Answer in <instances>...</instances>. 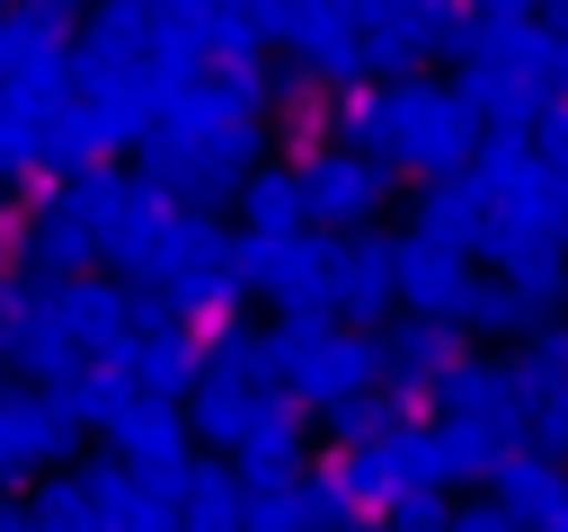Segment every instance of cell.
Wrapping results in <instances>:
<instances>
[{
	"mask_svg": "<svg viewBox=\"0 0 568 532\" xmlns=\"http://www.w3.org/2000/svg\"><path fill=\"white\" fill-rule=\"evenodd\" d=\"M275 328H284V319H275ZM382 372H390V337H373V328L355 319V328L293 337V372H284V390H293L302 408H328V399L382 390Z\"/></svg>",
	"mask_w": 568,
	"mask_h": 532,
	"instance_id": "1",
	"label": "cell"
},
{
	"mask_svg": "<svg viewBox=\"0 0 568 532\" xmlns=\"http://www.w3.org/2000/svg\"><path fill=\"white\" fill-rule=\"evenodd\" d=\"M80 434H89V417L71 408V390H36V381L18 390V381H0V479L71 461Z\"/></svg>",
	"mask_w": 568,
	"mask_h": 532,
	"instance_id": "2",
	"label": "cell"
},
{
	"mask_svg": "<svg viewBox=\"0 0 568 532\" xmlns=\"http://www.w3.org/2000/svg\"><path fill=\"white\" fill-rule=\"evenodd\" d=\"M106 452H124L151 488H178L186 497V470H195V426L178 399H133L115 426H106Z\"/></svg>",
	"mask_w": 568,
	"mask_h": 532,
	"instance_id": "3",
	"label": "cell"
},
{
	"mask_svg": "<svg viewBox=\"0 0 568 532\" xmlns=\"http://www.w3.org/2000/svg\"><path fill=\"white\" fill-rule=\"evenodd\" d=\"M240 266H248V284H257L266 301L337 293V284H328V275H337V248L311 239V231H248V239H240Z\"/></svg>",
	"mask_w": 568,
	"mask_h": 532,
	"instance_id": "4",
	"label": "cell"
},
{
	"mask_svg": "<svg viewBox=\"0 0 568 532\" xmlns=\"http://www.w3.org/2000/svg\"><path fill=\"white\" fill-rule=\"evenodd\" d=\"M470 364V346H462V319H435V310H417L399 337H390V372H382V390H399V399H444V381Z\"/></svg>",
	"mask_w": 568,
	"mask_h": 532,
	"instance_id": "5",
	"label": "cell"
},
{
	"mask_svg": "<svg viewBox=\"0 0 568 532\" xmlns=\"http://www.w3.org/2000/svg\"><path fill=\"white\" fill-rule=\"evenodd\" d=\"M435 417H488L497 434H515L524 443V417H532V381H524V364H497V355H470L453 381H444V399H435Z\"/></svg>",
	"mask_w": 568,
	"mask_h": 532,
	"instance_id": "6",
	"label": "cell"
},
{
	"mask_svg": "<svg viewBox=\"0 0 568 532\" xmlns=\"http://www.w3.org/2000/svg\"><path fill=\"white\" fill-rule=\"evenodd\" d=\"M124 364H133V381H142V399H195V381H204V337L195 328H178V319H160V328H142L133 346H124Z\"/></svg>",
	"mask_w": 568,
	"mask_h": 532,
	"instance_id": "7",
	"label": "cell"
},
{
	"mask_svg": "<svg viewBox=\"0 0 568 532\" xmlns=\"http://www.w3.org/2000/svg\"><path fill=\"white\" fill-rule=\"evenodd\" d=\"M240 479L248 488H275V479H302V399L293 390H266L257 399V426L240 434Z\"/></svg>",
	"mask_w": 568,
	"mask_h": 532,
	"instance_id": "8",
	"label": "cell"
},
{
	"mask_svg": "<svg viewBox=\"0 0 568 532\" xmlns=\"http://www.w3.org/2000/svg\"><path fill=\"white\" fill-rule=\"evenodd\" d=\"M462 293H470L462 248L435 239V231H408V239H399V301H408V310H435V319H462Z\"/></svg>",
	"mask_w": 568,
	"mask_h": 532,
	"instance_id": "9",
	"label": "cell"
},
{
	"mask_svg": "<svg viewBox=\"0 0 568 532\" xmlns=\"http://www.w3.org/2000/svg\"><path fill=\"white\" fill-rule=\"evenodd\" d=\"M328 284H337V310L373 328V319H382V310L399 301V239H346V248H337V275H328Z\"/></svg>",
	"mask_w": 568,
	"mask_h": 532,
	"instance_id": "10",
	"label": "cell"
},
{
	"mask_svg": "<svg viewBox=\"0 0 568 532\" xmlns=\"http://www.w3.org/2000/svg\"><path fill=\"white\" fill-rule=\"evenodd\" d=\"M488 488H497V497H506L532 532L568 514V461H550V452H532V443H515V452H506V470H497Z\"/></svg>",
	"mask_w": 568,
	"mask_h": 532,
	"instance_id": "11",
	"label": "cell"
},
{
	"mask_svg": "<svg viewBox=\"0 0 568 532\" xmlns=\"http://www.w3.org/2000/svg\"><path fill=\"white\" fill-rule=\"evenodd\" d=\"M257 399H266V381H195V399H186V426H195V443H213V452H240V434L257 426Z\"/></svg>",
	"mask_w": 568,
	"mask_h": 532,
	"instance_id": "12",
	"label": "cell"
},
{
	"mask_svg": "<svg viewBox=\"0 0 568 532\" xmlns=\"http://www.w3.org/2000/svg\"><path fill=\"white\" fill-rule=\"evenodd\" d=\"M98 248H106V222L80 213V204H53V213L36 222V275H80Z\"/></svg>",
	"mask_w": 568,
	"mask_h": 532,
	"instance_id": "13",
	"label": "cell"
},
{
	"mask_svg": "<svg viewBox=\"0 0 568 532\" xmlns=\"http://www.w3.org/2000/svg\"><path fill=\"white\" fill-rule=\"evenodd\" d=\"M302 186H311V213H320V222H364L373 195H382V168H364V160H320V168H302Z\"/></svg>",
	"mask_w": 568,
	"mask_h": 532,
	"instance_id": "14",
	"label": "cell"
},
{
	"mask_svg": "<svg viewBox=\"0 0 568 532\" xmlns=\"http://www.w3.org/2000/svg\"><path fill=\"white\" fill-rule=\"evenodd\" d=\"M408 408H417V399H399V390H355V399H328V408H320V426H328V443H337V452H355V443L390 434Z\"/></svg>",
	"mask_w": 568,
	"mask_h": 532,
	"instance_id": "15",
	"label": "cell"
},
{
	"mask_svg": "<svg viewBox=\"0 0 568 532\" xmlns=\"http://www.w3.org/2000/svg\"><path fill=\"white\" fill-rule=\"evenodd\" d=\"M435 426H444V470L453 479H497L506 452H515V434H497L488 417H435Z\"/></svg>",
	"mask_w": 568,
	"mask_h": 532,
	"instance_id": "16",
	"label": "cell"
},
{
	"mask_svg": "<svg viewBox=\"0 0 568 532\" xmlns=\"http://www.w3.org/2000/svg\"><path fill=\"white\" fill-rule=\"evenodd\" d=\"M204 381H266V337L240 319H213L204 328Z\"/></svg>",
	"mask_w": 568,
	"mask_h": 532,
	"instance_id": "17",
	"label": "cell"
},
{
	"mask_svg": "<svg viewBox=\"0 0 568 532\" xmlns=\"http://www.w3.org/2000/svg\"><path fill=\"white\" fill-rule=\"evenodd\" d=\"M240 532H320V505H311L302 479H275V488H248Z\"/></svg>",
	"mask_w": 568,
	"mask_h": 532,
	"instance_id": "18",
	"label": "cell"
},
{
	"mask_svg": "<svg viewBox=\"0 0 568 532\" xmlns=\"http://www.w3.org/2000/svg\"><path fill=\"white\" fill-rule=\"evenodd\" d=\"M426 231H435V239H453V248H488L497 213H488V195H470V186H444V195L426 204Z\"/></svg>",
	"mask_w": 568,
	"mask_h": 532,
	"instance_id": "19",
	"label": "cell"
},
{
	"mask_svg": "<svg viewBox=\"0 0 568 532\" xmlns=\"http://www.w3.org/2000/svg\"><path fill=\"white\" fill-rule=\"evenodd\" d=\"M462 328L515 337V328H541V319H532V301L515 293V275H506V284H479V275H470V293H462Z\"/></svg>",
	"mask_w": 568,
	"mask_h": 532,
	"instance_id": "20",
	"label": "cell"
},
{
	"mask_svg": "<svg viewBox=\"0 0 568 532\" xmlns=\"http://www.w3.org/2000/svg\"><path fill=\"white\" fill-rule=\"evenodd\" d=\"M142 399V381H133V364H89L80 381H71V408L89 417V426H115L124 408Z\"/></svg>",
	"mask_w": 568,
	"mask_h": 532,
	"instance_id": "21",
	"label": "cell"
},
{
	"mask_svg": "<svg viewBox=\"0 0 568 532\" xmlns=\"http://www.w3.org/2000/svg\"><path fill=\"white\" fill-rule=\"evenodd\" d=\"M240 204H248V222H257V231H293V222L311 213V186H302V177H284V168H266V177H248V186H240Z\"/></svg>",
	"mask_w": 568,
	"mask_h": 532,
	"instance_id": "22",
	"label": "cell"
},
{
	"mask_svg": "<svg viewBox=\"0 0 568 532\" xmlns=\"http://www.w3.org/2000/svg\"><path fill=\"white\" fill-rule=\"evenodd\" d=\"M515 364H524L532 399H568V328H550V319H541V328H532V346H524Z\"/></svg>",
	"mask_w": 568,
	"mask_h": 532,
	"instance_id": "23",
	"label": "cell"
},
{
	"mask_svg": "<svg viewBox=\"0 0 568 532\" xmlns=\"http://www.w3.org/2000/svg\"><path fill=\"white\" fill-rule=\"evenodd\" d=\"M302 488H311V505H320V532H346V523L364 514V497H355L346 461H320V470H302Z\"/></svg>",
	"mask_w": 568,
	"mask_h": 532,
	"instance_id": "24",
	"label": "cell"
},
{
	"mask_svg": "<svg viewBox=\"0 0 568 532\" xmlns=\"http://www.w3.org/2000/svg\"><path fill=\"white\" fill-rule=\"evenodd\" d=\"M382 514H390V532H444V523H453V497H444V479H417V488H399Z\"/></svg>",
	"mask_w": 568,
	"mask_h": 532,
	"instance_id": "25",
	"label": "cell"
},
{
	"mask_svg": "<svg viewBox=\"0 0 568 532\" xmlns=\"http://www.w3.org/2000/svg\"><path fill=\"white\" fill-rule=\"evenodd\" d=\"M524 443H532V452H550V461H568V399H532Z\"/></svg>",
	"mask_w": 568,
	"mask_h": 532,
	"instance_id": "26",
	"label": "cell"
},
{
	"mask_svg": "<svg viewBox=\"0 0 568 532\" xmlns=\"http://www.w3.org/2000/svg\"><path fill=\"white\" fill-rule=\"evenodd\" d=\"M444 532H532V523H524L506 497H470V505H453V523H444Z\"/></svg>",
	"mask_w": 568,
	"mask_h": 532,
	"instance_id": "27",
	"label": "cell"
},
{
	"mask_svg": "<svg viewBox=\"0 0 568 532\" xmlns=\"http://www.w3.org/2000/svg\"><path fill=\"white\" fill-rule=\"evenodd\" d=\"M89 133H98V142H142V98H106V106L89 115Z\"/></svg>",
	"mask_w": 568,
	"mask_h": 532,
	"instance_id": "28",
	"label": "cell"
},
{
	"mask_svg": "<svg viewBox=\"0 0 568 532\" xmlns=\"http://www.w3.org/2000/svg\"><path fill=\"white\" fill-rule=\"evenodd\" d=\"M0 160H27V98H0Z\"/></svg>",
	"mask_w": 568,
	"mask_h": 532,
	"instance_id": "29",
	"label": "cell"
},
{
	"mask_svg": "<svg viewBox=\"0 0 568 532\" xmlns=\"http://www.w3.org/2000/svg\"><path fill=\"white\" fill-rule=\"evenodd\" d=\"M550 177H568V124H550Z\"/></svg>",
	"mask_w": 568,
	"mask_h": 532,
	"instance_id": "30",
	"label": "cell"
},
{
	"mask_svg": "<svg viewBox=\"0 0 568 532\" xmlns=\"http://www.w3.org/2000/svg\"><path fill=\"white\" fill-rule=\"evenodd\" d=\"M346 532H390V514H382V505H364V514H355Z\"/></svg>",
	"mask_w": 568,
	"mask_h": 532,
	"instance_id": "31",
	"label": "cell"
},
{
	"mask_svg": "<svg viewBox=\"0 0 568 532\" xmlns=\"http://www.w3.org/2000/svg\"><path fill=\"white\" fill-rule=\"evenodd\" d=\"M541 532H568V514H559V523H541Z\"/></svg>",
	"mask_w": 568,
	"mask_h": 532,
	"instance_id": "32",
	"label": "cell"
},
{
	"mask_svg": "<svg viewBox=\"0 0 568 532\" xmlns=\"http://www.w3.org/2000/svg\"><path fill=\"white\" fill-rule=\"evenodd\" d=\"M0 488H9V479H0ZM0 505H9V497H0Z\"/></svg>",
	"mask_w": 568,
	"mask_h": 532,
	"instance_id": "33",
	"label": "cell"
}]
</instances>
